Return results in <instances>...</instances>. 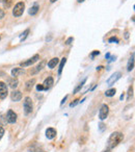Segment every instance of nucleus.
I'll use <instances>...</instances> for the list:
<instances>
[{"label":"nucleus","instance_id":"f257e3e1","mask_svg":"<svg viewBox=\"0 0 135 152\" xmlns=\"http://www.w3.org/2000/svg\"><path fill=\"white\" fill-rule=\"evenodd\" d=\"M123 139H124V134H123L122 132L115 131V132L111 133L107 142V149L108 150L113 149L114 147H116V146L123 141Z\"/></svg>","mask_w":135,"mask_h":152},{"label":"nucleus","instance_id":"f03ea898","mask_svg":"<svg viewBox=\"0 0 135 152\" xmlns=\"http://www.w3.org/2000/svg\"><path fill=\"white\" fill-rule=\"evenodd\" d=\"M33 110V104H32V100L30 97H25L24 99V113L26 116L30 115Z\"/></svg>","mask_w":135,"mask_h":152},{"label":"nucleus","instance_id":"7ed1b4c3","mask_svg":"<svg viewBox=\"0 0 135 152\" xmlns=\"http://www.w3.org/2000/svg\"><path fill=\"white\" fill-rule=\"evenodd\" d=\"M24 10H25V4H24V2H18L13 10V15L15 16V17H20V16L23 15Z\"/></svg>","mask_w":135,"mask_h":152},{"label":"nucleus","instance_id":"20e7f679","mask_svg":"<svg viewBox=\"0 0 135 152\" xmlns=\"http://www.w3.org/2000/svg\"><path fill=\"white\" fill-rule=\"evenodd\" d=\"M120 76H122V73H120V72H115V73L112 74L109 78L107 79V81H106V83H107L108 87H111V86H113L114 83H115L116 81L120 78Z\"/></svg>","mask_w":135,"mask_h":152},{"label":"nucleus","instance_id":"39448f33","mask_svg":"<svg viewBox=\"0 0 135 152\" xmlns=\"http://www.w3.org/2000/svg\"><path fill=\"white\" fill-rule=\"evenodd\" d=\"M108 113H109V107L108 105L106 104H103L100 108V112H99V118L100 120H105L108 116Z\"/></svg>","mask_w":135,"mask_h":152},{"label":"nucleus","instance_id":"423d86ee","mask_svg":"<svg viewBox=\"0 0 135 152\" xmlns=\"http://www.w3.org/2000/svg\"><path fill=\"white\" fill-rule=\"evenodd\" d=\"M7 94H9L7 86L4 83H2V81H0V99H5Z\"/></svg>","mask_w":135,"mask_h":152},{"label":"nucleus","instance_id":"0eeeda50","mask_svg":"<svg viewBox=\"0 0 135 152\" xmlns=\"http://www.w3.org/2000/svg\"><path fill=\"white\" fill-rule=\"evenodd\" d=\"M7 121L9 123H11V124L16 123V121H17V114H16L14 110H9L7 114Z\"/></svg>","mask_w":135,"mask_h":152},{"label":"nucleus","instance_id":"6e6552de","mask_svg":"<svg viewBox=\"0 0 135 152\" xmlns=\"http://www.w3.org/2000/svg\"><path fill=\"white\" fill-rule=\"evenodd\" d=\"M38 59H40V55L36 54V55H33V56H32L31 58L28 59V61L21 63V67H28V66H31V65H33V64L36 63V61H38Z\"/></svg>","mask_w":135,"mask_h":152},{"label":"nucleus","instance_id":"1a4fd4ad","mask_svg":"<svg viewBox=\"0 0 135 152\" xmlns=\"http://www.w3.org/2000/svg\"><path fill=\"white\" fill-rule=\"evenodd\" d=\"M53 83H54V80H53V78L51 77V76H49L48 78L45 79L44 83H43V87H44V90H45V91H47V90L50 89V88L53 86Z\"/></svg>","mask_w":135,"mask_h":152},{"label":"nucleus","instance_id":"9d476101","mask_svg":"<svg viewBox=\"0 0 135 152\" xmlns=\"http://www.w3.org/2000/svg\"><path fill=\"white\" fill-rule=\"evenodd\" d=\"M11 98H12V101H15V102L20 101V100H21V98H22L21 92H20V91H14V92H12Z\"/></svg>","mask_w":135,"mask_h":152},{"label":"nucleus","instance_id":"9b49d317","mask_svg":"<svg viewBox=\"0 0 135 152\" xmlns=\"http://www.w3.org/2000/svg\"><path fill=\"white\" fill-rule=\"evenodd\" d=\"M46 137L49 140H53L56 137V130L54 128H48L46 130Z\"/></svg>","mask_w":135,"mask_h":152},{"label":"nucleus","instance_id":"f8f14e48","mask_svg":"<svg viewBox=\"0 0 135 152\" xmlns=\"http://www.w3.org/2000/svg\"><path fill=\"white\" fill-rule=\"evenodd\" d=\"M25 73V71H24L22 68H14L13 70H12V75L14 76V77H18V76L22 75V74Z\"/></svg>","mask_w":135,"mask_h":152},{"label":"nucleus","instance_id":"ddd939ff","mask_svg":"<svg viewBox=\"0 0 135 152\" xmlns=\"http://www.w3.org/2000/svg\"><path fill=\"white\" fill-rule=\"evenodd\" d=\"M58 58L57 57H54V58L50 59V61H48V67L50 68V69H54L55 67H56V65L58 64Z\"/></svg>","mask_w":135,"mask_h":152},{"label":"nucleus","instance_id":"4468645a","mask_svg":"<svg viewBox=\"0 0 135 152\" xmlns=\"http://www.w3.org/2000/svg\"><path fill=\"white\" fill-rule=\"evenodd\" d=\"M45 64H46V61H41V63L38 64V65L36 67V69L32 70V71H31V74H36V73H38V72H40L41 70H42L43 68H44Z\"/></svg>","mask_w":135,"mask_h":152},{"label":"nucleus","instance_id":"2eb2a0df","mask_svg":"<svg viewBox=\"0 0 135 152\" xmlns=\"http://www.w3.org/2000/svg\"><path fill=\"white\" fill-rule=\"evenodd\" d=\"M128 71H132L133 68H134V53H133L132 55H131L130 59H129L128 61Z\"/></svg>","mask_w":135,"mask_h":152},{"label":"nucleus","instance_id":"dca6fc26","mask_svg":"<svg viewBox=\"0 0 135 152\" xmlns=\"http://www.w3.org/2000/svg\"><path fill=\"white\" fill-rule=\"evenodd\" d=\"M34 83H36V79H34V78H32V79H30V80H28L27 83H26V86H25L26 90H27V91H31V89L33 88Z\"/></svg>","mask_w":135,"mask_h":152},{"label":"nucleus","instance_id":"f3484780","mask_svg":"<svg viewBox=\"0 0 135 152\" xmlns=\"http://www.w3.org/2000/svg\"><path fill=\"white\" fill-rule=\"evenodd\" d=\"M38 10H40V7H38V4H34L32 7H30V10H29V15H31V16H34V15H36L38 14Z\"/></svg>","mask_w":135,"mask_h":152},{"label":"nucleus","instance_id":"a211bd4d","mask_svg":"<svg viewBox=\"0 0 135 152\" xmlns=\"http://www.w3.org/2000/svg\"><path fill=\"white\" fill-rule=\"evenodd\" d=\"M9 85L11 88H13V89H15V88L18 87V79L16 78V77H14V78L9 79Z\"/></svg>","mask_w":135,"mask_h":152},{"label":"nucleus","instance_id":"6ab92c4d","mask_svg":"<svg viewBox=\"0 0 135 152\" xmlns=\"http://www.w3.org/2000/svg\"><path fill=\"white\" fill-rule=\"evenodd\" d=\"M65 63H67V58L63 57V58L61 59L60 65H59V68H58V75H60L61 74V72H62V70H63V66L65 65Z\"/></svg>","mask_w":135,"mask_h":152},{"label":"nucleus","instance_id":"aec40b11","mask_svg":"<svg viewBox=\"0 0 135 152\" xmlns=\"http://www.w3.org/2000/svg\"><path fill=\"white\" fill-rule=\"evenodd\" d=\"M116 93V90L115 89H109L107 90V91L105 92V96L106 97H112V96H114Z\"/></svg>","mask_w":135,"mask_h":152},{"label":"nucleus","instance_id":"412c9836","mask_svg":"<svg viewBox=\"0 0 135 152\" xmlns=\"http://www.w3.org/2000/svg\"><path fill=\"white\" fill-rule=\"evenodd\" d=\"M85 81H86V78H84V79H83V80H82V83H80L78 86H77L76 88H75V90H74V93H73V94H76V93H78V92L80 91L81 89H82V87H83V85H84V83H85Z\"/></svg>","mask_w":135,"mask_h":152},{"label":"nucleus","instance_id":"4be33fe9","mask_svg":"<svg viewBox=\"0 0 135 152\" xmlns=\"http://www.w3.org/2000/svg\"><path fill=\"white\" fill-rule=\"evenodd\" d=\"M2 2L4 9H9L12 7V4H13V0H2Z\"/></svg>","mask_w":135,"mask_h":152},{"label":"nucleus","instance_id":"5701e85b","mask_svg":"<svg viewBox=\"0 0 135 152\" xmlns=\"http://www.w3.org/2000/svg\"><path fill=\"white\" fill-rule=\"evenodd\" d=\"M28 34H29V29H26L25 31L22 34V36H21V38H20V40H21V42H23L24 40H25L26 38H27V36H28Z\"/></svg>","mask_w":135,"mask_h":152},{"label":"nucleus","instance_id":"b1692460","mask_svg":"<svg viewBox=\"0 0 135 152\" xmlns=\"http://www.w3.org/2000/svg\"><path fill=\"white\" fill-rule=\"evenodd\" d=\"M108 42L109 43H118V39L115 38V37H112V38H110L109 40H108Z\"/></svg>","mask_w":135,"mask_h":152},{"label":"nucleus","instance_id":"393cba45","mask_svg":"<svg viewBox=\"0 0 135 152\" xmlns=\"http://www.w3.org/2000/svg\"><path fill=\"white\" fill-rule=\"evenodd\" d=\"M78 103H79V100H78V99H76L74 102H72V103L70 104V107H74V106H76Z\"/></svg>","mask_w":135,"mask_h":152},{"label":"nucleus","instance_id":"a878e982","mask_svg":"<svg viewBox=\"0 0 135 152\" xmlns=\"http://www.w3.org/2000/svg\"><path fill=\"white\" fill-rule=\"evenodd\" d=\"M73 41H74V39H73L72 37H71V38H69V39H68L67 41H65V44H67V45H70L71 43L73 42Z\"/></svg>","mask_w":135,"mask_h":152},{"label":"nucleus","instance_id":"bb28decb","mask_svg":"<svg viewBox=\"0 0 135 152\" xmlns=\"http://www.w3.org/2000/svg\"><path fill=\"white\" fill-rule=\"evenodd\" d=\"M3 134H4V129H3L2 127H0V140L2 139Z\"/></svg>","mask_w":135,"mask_h":152},{"label":"nucleus","instance_id":"cd10ccee","mask_svg":"<svg viewBox=\"0 0 135 152\" xmlns=\"http://www.w3.org/2000/svg\"><path fill=\"white\" fill-rule=\"evenodd\" d=\"M4 15H5V14H4V11H3V10L0 9V20L2 19L3 17H4Z\"/></svg>","mask_w":135,"mask_h":152},{"label":"nucleus","instance_id":"c85d7f7f","mask_svg":"<svg viewBox=\"0 0 135 152\" xmlns=\"http://www.w3.org/2000/svg\"><path fill=\"white\" fill-rule=\"evenodd\" d=\"M36 90H38V91H43V90H44L43 85H38V86H36Z\"/></svg>","mask_w":135,"mask_h":152},{"label":"nucleus","instance_id":"c756f323","mask_svg":"<svg viewBox=\"0 0 135 152\" xmlns=\"http://www.w3.org/2000/svg\"><path fill=\"white\" fill-rule=\"evenodd\" d=\"M132 91H133V90H132V88H129V94H128V100H129V99H130V97H131V96H132Z\"/></svg>","mask_w":135,"mask_h":152},{"label":"nucleus","instance_id":"7c9ffc66","mask_svg":"<svg viewBox=\"0 0 135 152\" xmlns=\"http://www.w3.org/2000/svg\"><path fill=\"white\" fill-rule=\"evenodd\" d=\"M99 54H100V51H94V52L91 53V57H94V56H96V55H99Z\"/></svg>","mask_w":135,"mask_h":152},{"label":"nucleus","instance_id":"2f4dec72","mask_svg":"<svg viewBox=\"0 0 135 152\" xmlns=\"http://www.w3.org/2000/svg\"><path fill=\"white\" fill-rule=\"evenodd\" d=\"M67 99H68V96H65V97L63 98L62 100H61V102H60V105H62V104L65 103V100H67Z\"/></svg>","mask_w":135,"mask_h":152},{"label":"nucleus","instance_id":"473e14b6","mask_svg":"<svg viewBox=\"0 0 135 152\" xmlns=\"http://www.w3.org/2000/svg\"><path fill=\"white\" fill-rule=\"evenodd\" d=\"M104 126H105V125H104L103 123H101V124H100V129H101V130H103V129H104Z\"/></svg>","mask_w":135,"mask_h":152},{"label":"nucleus","instance_id":"72a5a7b5","mask_svg":"<svg viewBox=\"0 0 135 152\" xmlns=\"http://www.w3.org/2000/svg\"><path fill=\"white\" fill-rule=\"evenodd\" d=\"M125 38H126V39H128V38H129V32H128V31L125 32Z\"/></svg>","mask_w":135,"mask_h":152},{"label":"nucleus","instance_id":"f704fd0d","mask_svg":"<svg viewBox=\"0 0 135 152\" xmlns=\"http://www.w3.org/2000/svg\"><path fill=\"white\" fill-rule=\"evenodd\" d=\"M109 57H110V54L109 53H107V54H106V58H109Z\"/></svg>","mask_w":135,"mask_h":152},{"label":"nucleus","instance_id":"c9c22d12","mask_svg":"<svg viewBox=\"0 0 135 152\" xmlns=\"http://www.w3.org/2000/svg\"><path fill=\"white\" fill-rule=\"evenodd\" d=\"M77 1H78L79 3H81V2H83V1H84V0H77Z\"/></svg>","mask_w":135,"mask_h":152},{"label":"nucleus","instance_id":"e433bc0d","mask_svg":"<svg viewBox=\"0 0 135 152\" xmlns=\"http://www.w3.org/2000/svg\"><path fill=\"white\" fill-rule=\"evenodd\" d=\"M55 1H56V0H50V2H51V3H54Z\"/></svg>","mask_w":135,"mask_h":152},{"label":"nucleus","instance_id":"4c0bfd02","mask_svg":"<svg viewBox=\"0 0 135 152\" xmlns=\"http://www.w3.org/2000/svg\"><path fill=\"white\" fill-rule=\"evenodd\" d=\"M0 2H2V0H0Z\"/></svg>","mask_w":135,"mask_h":152},{"label":"nucleus","instance_id":"58836bf2","mask_svg":"<svg viewBox=\"0 0 135 152\" xmlns=\"http://www.w3.org/2000/svg\"><path fill=\"white\" fill-rule=\"evenodd\" d=\"M0 40H1V38H0Z\"/></svg>","mask_w":135,"mask_h":152}]
</instances>
